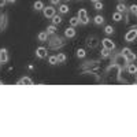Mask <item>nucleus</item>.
<instances>
[{
  "mask_svg": "<svg viewBox=\"0 0 137 137\" xmlns=\"http://www.w3.org/2000/svg\"><path fill=\"white\" fill-rule=\"evenodd\" d=\"M126 63H129L128 60H126V58L122 55V53H117V55L114 56V60H112V66H117L118 70H119V73H121L125 68Z\"/></svg>",
  "mask_w": 137,
  "mask_h": 137,
  "instance_id": "obj_1",
  "label": "nucleus"
},
{
  "mask_svg": "<svg viewBox=\"0 0 137 137\" xmlns=\"http://www.w3.org/2000/svg\"><path fill=\"white\" fill-rule=\"evenodd\" d=\"M65 38H62L59 36H55V37H52V40L50 41V48L51 50H58V48H62L63 45H65Z\"/></svg>",
  "mask_w": 137,
  "mask_h": 137,
  "instance_id": "obj_2",
  "label": "nucleus"
},
{
  "mask_svg": "<svg viewBox=\"0 0 137 137\" xmlns=\"http://www.w3.org/2000/svg\"><path fill=\"white\" fill-rule=\"evenodd\" d=\"M121 53L126 58V60H128L129 63L134 62V60H136V58H137V56H136V53H134V52H132V50H130V48H128V47L124 48V50L121 51Z\"/></svg>",
  "mask_w": 137,
  "mask_h": 137,
  "instance_id": "obj_3",
  "label": "nucleus"
},
{
  "mask_svg": "<svg viewBox=\"0 0 137 137\" xmlns=\"http://www.w3.org/2000/svg\"><path fill=\"white\" fill-rule=\"evenodd\" d=\"M136 38H137V28H132L130 30H128V33L125 34V41L133 43Z\"/></svg>",
  "mask_w": 137,
  "mask_h": 137,
  "instance_id": "obj_4",
  "label": "nucleus"
},
{
  "mask_svg": "<svg viewBox=\"0 0 137 137\" xmlns=\"http://www.w3.org/2000/svg\"><path fill=\"white\" fill-rule=\"evenodd\" d=\"M7 25H8V15L6 12L0 14V33H3L4 30H6Z\"/></svg>",
  "mask_w": 137,
  "mask_h": 137,
  "instance_id": "obj_5",
  "label": "nucleus"
},
{
  "mask_svg": "<svg viewBox=\"0 0 137 137\" xmlns=\"http://www.w3.org/2000/svg\"><path fill=\"white\" fill-rule=\"evenodd\" d=\"M101 45H103V48H107V50H110V51L115 50V44L112 43V40H110V38H103Z\"/></svg>",
  "mask_w": 137,
  "mask_h": 137,
  "instance_id": "obj_6",
  "label": "nucleus"
},
{
  "mask_svg": "<svg viewBox=\"0 0 137 137\" xmlns=\"http://www.w3.org/2000/svg\"><path fill=\"white\" fill-rule=\"evenodd\" d=\"M43 12H44V17L45 18H52L53 15H55V8L53 7H44L43 8Z\"/></svg>",
  "mask_w": 137,
  "mask_h": 137,
  "instance_id": "obj_7",
  "label": "nucleus"
},
{
  "mask_svg": "<svg viewBox=\"0 0 137 137\" xmlns=\"http://www.w3.org/2000/svg\"><path fill=\"white\" fill-rule=\"evenodd\" d=\"M0 62L2 63L8 62V51L6 50V48H2V50H0Z\"/></svg>",
  "mask_w": 137,
  "mask_h": 137,
  "instance_id": "obj_8",
  "label": "nucleus"
},
{
  "mask_svg": "<svg viewBox=\"0 0 137 137\" xmlns=\"http://www.w3.org/2000/svg\"><path fill=\"white\" fill-rule=\"evenodd\" d=\"M36 56L37 58H45L47 56V48H44V47H38L37 50H36Z\"/></svg>",
  "mask_w": 137,
  "mask_h": 137,
  "instance_id": "obj_9",
  "label": "nucleus"
},
{
  "mask_svg": "<svg viewBox=\"0 0 137 137\" xmlns=\"http://www.w3.org/2000/svg\"><path fill=\"white\" fill-rule=\"evenodd\" d=\"M86 44H88V47H89V48H96V45H97V37L96 36L89 37V38H88V41H86Z\"/></svg>",
  "mask_w": 137,
  "mask_h": 137,
  "instance_id": "obj_10",
  "label": "nucleus"
},
{
  "mask_svg": "<svg viewBox=\"0 0 137 137\" xmlns=\"http://www.w3.org/2000/svg\"><path fill=\"white\" fill-rule=\"evenodd\" d=\"M17 84L18 85H33V81H32V78H29V77H23L17 82Z\"/></svg>",
  "mask_w": 137,
  "mask_h": 137,
  "instance_id": "obj_11",
  "label": "nucleus"
},
{
  "mask_svg": "<svg viewBox=\"0 0 137 137\" xmlns=\"http://www.w3.org/2000/svg\"><path fill=\"white\" fill-rule=\"evenodd\" d=\"M65 36H66L67 38H71V37H74V36H76V29L73 28V26L67 28L66 30H65Z\"/></svg>",
  "mask_w": 137,
  "mask_h": 137,
  "instance_id": "obj_12",
  "label": "nucleus"
},
{
  "mask_svg": "<svg viewBox=\"0 0 137 137\" xmlns=\"http://www.w3.org/2000/svg\"><path fill=\"white\" fill-rule=\"evenodd\" d=\"M128 73L129 74H137V66L134 63H129L128 65Z\"/></svg>",
  "mask_w": 137,
  "mask_h": 137,
  "instance_id": "obj_13",
  "label": "nucleus"
},
{
  "mask_svg": "<svg viewBox=\"0 0 137 137\" xmlns=\"http://www.w3.org/2000/svg\"><path fill=\"white\" fill-rule=\"evenodd\" d=\"M117 11H118V12H121V14H124V12H126V11H128V8H126V6H125V4L121 2V3L118 4V6H117Z\"/></svg>",
  "mask_w": 137,
  "mask_h": 137,
  "instance_id": "obj_14",
  "label": "nucleus"
},
{
  "mask_svg": "<svg viewBox=\"0 0 137 137\" xmlns=\"http://www.w3.org/2000/svg\"><path fill=\"white\" fill-rule=\"evenodd\" d=\"M44 8V3L41 2V0H37V2H34V10L36 11H40V10Z\"/></svg>",
  "mask_w": 137,
  "mask_h": 137,
  "instance_id": "obj_15",
  "label": "nucleus"
},
{
  "mask_svg": "<svg viewBox=\"0 0 137 137\" xmlns=\"http://www.w3.org/2000/svg\"><path fill=\"white\" fill-rule=\"evenodd\" d=\"M70 25H71L73 28H76L77 25H80V18H78V17H73V18H70Z\"/></svg>",
  "mask_w": 137,
  "mask_h": 137,
  "instance_id": "obj_16",
  "label": "nucleus"
},
{
  "mask_svg": "<svg viewBox=\"0 0 137 137\" xmlns=\"http://www.w3.org/2000/svg\"><path fill=\"white\" fill-rule=\"evenodd\" d=\"M37 38H38L40 41H47V38H48V34H47V32H41V33H38Z\"/></svg>",
  "mask_w": 137,
  "mask_h": 137,
  "instance_id": "obj_17",
  "label": "nucleus"
},
{
  "mask_svg": "<svg viewBox=\"0 0 137 137\" xmlns=\"http://www.w3.org/2000/svg\"><path fill=\"white\" fill-rule=\"evenodd\" d=\"M59 12L60 14H67L68 12V6L67 4H60L59 6Z\"/></svg>",
  "mask_w": 137,
  "mask_h": 137,
  "instance_id": "obj_18",
  "label": "nucleus"
},
{
  "mask_svg": "<svg viewBox=\"0 0 137 137\" xmlns=\"http://www.w3.org/2000/svg\"><path fill=\"white\" fill-rule=\"evenodd\" d=\"M100 55H101V58H108L111 55V51L107 50V48H103L101 52H100Z\"/></svg>",
  "mask_w": 137,
  "mask_h": 137,
  "instance_id": "obj_19",
  "label": "nucleus"
},
{
  "mask_svg": "<svg viewBox=\"0 0 137 137\" xmlns=\"http://www.w3.org/2000/svg\"><path fill=\"white\" fill-rule=\"evenodd\" d=\"M55 30H56V28H55V25H51V26H48L47 28V34L48 36H51V34H55Z\"/></svg>",
  "mask_w": 137,
  "mask_h": 137,
  "instance_id": "obj_20",
  "label": "nucleus"
},
{
  "mask_svg": "<svg viewBox=\"0 0 137 137\" xmlns=\"http://www.w3.org/2000/svg\"><path fill=\"white\" fill-rule=\"evenodd\" d=\"M93 21H95L96 25H101V23L104 22V18H103L101 15H96V17L93 18Z\"/></svg>",
  "mask_w": 137,
  "mask_h": 137,
  "instance_id": "obj_21",
  "label": "nucleus"
},
{
  "mask_svg": "<svg viewBox=\"0 0 137 137\" xmlns=\"http://www.w3.org/2000/svg\"><path fill=\"white\" fill-rule=\"evenodd\" d=\"M85 17H88L86 10H85V8H81L80 11H78V18H80V19H82V18H85Z\"/></svg>",
  "mask_w": 137,
  "mask_h": 137,
  "instance_id": "obj_22",
  "label": "nucleus"
},
{
  "mask_svg": "<svg viewBox=\"0 0 137 137\" xmlns=\"http://www.w3.org/2000/svg\"><path fill=\"white\" fill-rule=\"evenodd\" d=\"M112 19H114L115 22H119L121 19H122V14H121V12H118V11L114 12V14H112Z\"/></svg>",
  "mask_w": 137,
  "mask_h": 137,
  "instance_id": "obj_23",
  "label": "nucleus"
},
{
  "mask_svg": "<svg viewBox=\"0 0 137 137\" xmlns=\"http://www.w3.org/2000/svg\"><path fill=\"white\" fill-rule=\"evenodd\" d=\"M60 22H62V18L59 15H53L52 17V23H53V25H59Z\"/></svg>",
  "mask_w": 137,
  "mask_h": 137,
  "instance_id": "obj_24",
  "label": "nucleus"
},
{
  "mask_svg": "<svg viewBox=\"0 0 137 137\" xmlns=\"http://www.w3.org/2000/svg\"><path fill=\"white\" fill-rule=\"evenodd\" d=\"M48 63H50V65H56V63H59L58 62V56H50L48 58Z\"/></svg>",
  "mask_w": 137,
  "mask_h": 137,
  "instance_id": "obj_25",
  "label": "nucleus"
},
{
  "mask_svg": "<svg viewBox=\"0 0 137 137\" xmlns=\"http://www.w3.org/2000/svg\"><path fill=\"white\" fill-rule=\"evenodd\" d=\"M129 11L133 14V15H136V18H137V4H132L129 7Z\"/></svg>",
  "mask_w": 137,
  "mask_h": 137,
  "instance_id": "obj_26",
  "label": "nucleus"
},
{
  "mask_svg": "<svg viewBox=\"0 0 137 137\" xmlns=\"http://www.w3.org/2000/svg\"><path fill=\"white\" fill-rule=\"evenodd\" d=\"M66 59H67V58H66L65 53H58V62H59V63L66 62Z\"/></svg>",
  "mask_w": 137,
  "mask_h": 137,
  "instance_id": "obj_27",
  "label": "nucleus"
},
{
  "mask_svg": "<svg viewBox=\"0 0 137 137\" xmlns=\"http://www.w3.org/2000/svg\"><path fill=\"white\" fill-rule=\"evenodd\" d=\"M104 32H106V34H112V33H114V28L110 26V25H107L104 28Z\"/></svg>",
  "mask_w": 137,
  "mask_h": 137,
  "instance_id": "obj_28",
  "label": "nucleus"
},
{
  "mask_svg": "<svg viewBox=\"0 0 137 137\" xmlns=\"http://www.w3.org/2000/svg\"><path fill=\"white\" fill-rule=\"evenodd\" d=\"M85 55H86V52H85V50H82V48H80V50L77 51V56L78 58H85Z\"/></svg>",
  "mask_w": 137,
  "mask_h": 137,
  "instance_id": "obj_29",
  "label": "nucleus"
},
{
  "mask_svg": "<svg viewBox=\"0 0 137 137\" xmlns=\"http://www.w3.org/2000/svg\"><path fill=\"white\" fill-rule=\"evenodd\" d=\"M93 7H95V10H97V11H99V10H103V3L99 0V2L93 3Z\"/></svg>",
  "mask_w": 137,
  "mask_h": 137,
  "instance_id": "obj_30",
  "label": "nucleus"
},
{
  "mask_svg": "<svg viewBox=\"0 0 137 137\" xmlns=\"http://www.w3.org/2000/svg\"><path fill=\"white\" fill-rule=\"evenodd\" d=\"M88 22H89V18H88V17L80 19V23H82V25H88Z\"/></svg>",
  "mask_w": 137,
  "mask_h": 137,
  "instance_id": "obj_31",
  "label": "nucleus"
},
{
  "mask_svg": "<svg viewBox=\"0 0 137 137\" xmlns=\"http://www.w3.org/2000/svg\"><path fill=\"white\" fill-rule=\"evenodd\" d=\"M6 3H7V0H0V7H4Z\"/></svg>",
  "mask_w": 137,
  "mask_h": 137,
  "instance_id": "obj_32",
  "label": "nucleus"
},
{
  "mask_svg": "<svg viewBox=\"0 0 137 137\" xmlns=\"http://www.w3.org/2000/svg\"><path fill=\"white\" fill-rule=\"evenodd\" d=\"M51 4H53V6H56V4H59V0H51Z\"/></svg>",
  "mask_w": 137,
  "mask_h": 137,
  "instance_id": "obj_33",
  "label": "nucleus"
},
{
  "mask_svg": "<svg viewBox=\"0 0 137 137\" xmlns=\"http://www.w3.org/2000/svg\"><path fill=\"white\" fill-rule=\"evenodd\" d=\"M7 2H8V3H15L17 0H7Z\"/></svg>",
  "mask_w": 137,
  "mask_h": 137,
  "instance_id": "obj_34",
  "label": "nucleus"
},
{
  "mask_svg": "<svg viewBox=\"0 0 137 137\" xmlns=\"http://www.w3.org/2000/svg\"><path fill=\"white\" fill-rule=\"evenodd\" d=\"M91 2H92V3H96V2H99V0H91Z\"/></svg>",
  "mask_w": 137,
  "mask_h": 137,
  "instance_id": "obj_35",
  "label": "nucleus"
},
{
  "mask_svg": "<svg viewBox=\"0 0 137 137\" xmlns=\"http://www.w3.org/2000/svg\"><path fill=\"white\" fill-rule=\"evenodd\" d=\"M136 82H137V76H136Z\"/></svg>",
  "mask_w": 137,
  "mask_h": 137,
  "instance_id": "obj_36",
  "label": "nucleus"
},
{
  "mask_svg": "<svg viewBox=\"0 0 137 137\" xmlns=\"http://www.w3.org/2000/svg\"><path fill=\"white\" fill-rule=\"evenodd\" d=\"M0 66H2V62H0Z\"/></svg>",
  "mask_w": 137,
  "mask_h": 137,
  "instance_id": "obj_37",
  "label": "nucleus"
},
{
  "mask_svg": "<svg viewBox=\"0 0 137 137\" xmlns=\"http://www.w3.org/2000/svg\"><path fill=\"white\" fill-rule=\"evenodd\" d=\"M119 2H124V0H119Z\"/></svg>",
  "mask_w": 137,
  "mask_h": 137,
  "instance_id": "obj_38",
  "label": "nucleus"
},
{
  "mask_svg": "<svg viewBox=\"0 0 137 137\" xmlns=\"http://www.w3.org/2000/svg\"><path fill=\"white\" fill-rule=\"evenodd\" d=\"M66 2H68V0H66Z\"/></svg>",
  "mask_w": 137,
  "mask_h": 137,
  "instance_id": "obj_39",
  "label": "nucleus"
}]
</instances>
